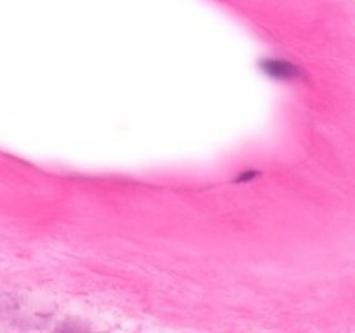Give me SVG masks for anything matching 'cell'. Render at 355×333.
<instances>
[{
	"mask_svg": "<svg viewBox=\"0 0 355 333\" xmlns=\"http://www.w3.org/2000/svg\"><path fill=\"white\" fill-rule=\"evenodd\" d=\"M262 68L272 78L288 80V82L297 78L298 73H300L297 66H293L288 61H283V59H266V61H262Z\"/></svg>",
	"mask_w": 355,
	"mask_h": 333,
	"instance_id": "1",
	"label": "cell"
}]
</instances>
